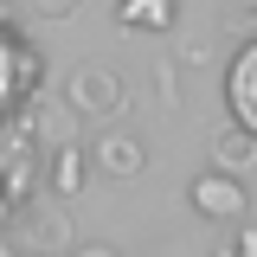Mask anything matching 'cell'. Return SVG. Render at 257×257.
Instances as JSON below:
<instances>
[{
	"mask_svg": "<svg viewBox=\"0 0 257 257\" xmlns=\"http://www.w3.org/2000/svg\"><path fill=\"white\" fill-rule=\"evenodd\" d=\"M187 199H193V212H199V219H212V225H238L244 212H251L244 180H238V174H225V167H206V174L187 187Z\"/></svg>",
	"mask_w": 257,
	"mask_h": 257,
	"instance_id": "7a4b0ae2",
	"label": "cell"
},
{
	"mask_svg": "<svg viewBox=\"0 0 257 257\" xmlns=\"http://www.w3.org/2000/svg\"><path fill=\"white\" fill-rule=\"evenodd\" d=\"M32 13H45V20H64V13H77V0H32Z\"/></svg>",
	"mask_w": 257,
	"mask_h": 257,
	"instance_id": "30bf717a",
	"label": "cell"
},
{
	"mask_svg": "<svg viewBox=\"0 0 257 257\" xmlns=\"http://www.w3.org/2000/svg\"><path fill=\"white\" fill-rule=\"evenodd\" d=\"M116 20H122L128 32H167L174 20H180V0H122Z\"/></svg>",
	"mask_w": 257,
	"mask_h": 257,
	"instance_id": "52a82bcc",
	"label": "cell"
},
{
	"mask_svg": "<svg viewBox=\"0 0 257 257\" xmlns=\"http://www.w3.org/2000/svg\"><path fill=\"white\" fill-rule=\"evenodd\" d=\"M251 161H257V128L225 122L219 135H212V167H225V174H244Z\"/></svg>",
	"mask_w": 257,
	"mask_h": 257,
	"instance_id": "8992f818",
	"label": "cell"
},
{
	"mask_svg": "<svg viewBox=\"0 0 257 257\" xmlns=\"http://www.w3.org/2000/svg\"><path fill=\"white\" fill-rule=\"evenodd\" d=\"M20 257H39V251H20Z\"/></svg>",
	"mask_w": 257,
	"mask_h": 257,
	"instance_id": "5bb4252c",
	"label": "cell"
},
{
	"mask_svg": "<svg viewBox=\"0 0 257 257\" xmlns=\"http://www.w3.org/2000/svg\"><path fill=\"white\" fill-rule=\"evenodd\" d=\"M84 180H90V155H84L77 142H64L58 155H52V193L71 199V193H84Z\"/></svg>",
	"mask_w": 257,
	"mask_h": 257,
	"instance_id": "ba28073f",
	"label": "cell"
},
{
	"mask_svg": "<svg viewBox=\"0 0 257 257\" xmlns=\"http://www.w3.org/2000/svg\"><path fill=\"white\" fill-rule=\"evenodd\" d=\"M219 257H257V231H251L244 219H238V231H231V244H225Z\"/></svg>",
	"mask_w": 257,
	"mask_h": 257,
	"instance_id": "9c48e42d",
	"label": "cell"
},
{
	"mask_svg": "<svg viewBox=\"0 0 257 257\" xmlns=\"http://www.w3.org/2000/svg\"><path fill=\"white\" fill-rule=\"evenodd\" d=\"M90 167L103 174V180H135L142 167H148V148H142V135H128V128H103L90 148Z\"/></svg>",
	"mask_w": 257,
	"mask_h": 257,
	"instance_id": "3957f363",
	"label": "cell"
},
{
	"mask_svg": "<svg viewBox=\"0 0 257 257\" xmlns=\"http://www.w3.org/2000/svg\"><path fill=\"white\" fill-rule=\"evenodd\" d=\"M64 103H71V116H84V122H109V116H122V77L116 71H103V64H77L71 77H64Z\"/></svg>",
	"mask_w": 257,
	"mask_h": 257,
	"instance_id": "6da1fadb",
	"label": "cell"
},
{
	"mask_svg": "<svg viewBox=\"0 0 257 257\" xmlns=\"http://www.w3.org/2000/svg\"><path fill=\"white\" fill-rule=\"evenodd\" d=\"M0 257H20V244H7V238H0Z\"/></svg>",
	"mask_w": 257,
	"mask_h": 257,
	"instance_id": "7c38bea8",
	"label": "cell"
},
{
	"mask_svg": "<svg viewBox=\"0 0 257 257\" xmlns=\"http://www.w3.org/2000/svg\"><path fill=\"white\" fill-rule=\"evenodd\" d=\"M7 206H13V199H7V193H0V219H7Z\"/></svg>",
	"mask_w": 257,
	"mask_h": 257,
	"instance_id": "4fadbf2b",
	"label": "cell"
},
{
	"mask_svg": "<svg viewBox=\"0 0 257 257\" xmlns=\"http://www.w3.org/2000/svg\"><path fill=\"white\" fill-rule=\"evenodd\" d=\"M64 257H122V251H116V244H71Z\"/></svg>",
	"mask_w": 257,
	"mask_h": 257,
	"instance_id": "8fae6325",
	"label": "cell"
},
{
	"mask_svg": "<svg viewBox=\"0 0 257 257\" xmlns=\"http://www.w3.org/2000/svg\"><path fill=\"white\" fill-rule=\"evenodd\" d=\"M225 103H231V122L257 128V45H251V39L231 52V71H225Z\"/></svg>",
	"mask_w": 257,
	"mask_h": 257,
	"instance_id": "277c9868",
	"label": "cell"
},
{
	"mask_svg": "<svg viewBox=\"0 0 257 257\" xmlns=\"http://www.w3.org/2000/svg\"><path fill=\"white\" fill-rule=\"evenodd\" d=\"M71 244H77V238H71V212H64V206H32L26 212V244H20V251L64 257Z\"/></svg>",
	"mask_w": 257,
	"mask_h": 257,
	"instance_id": "5b68a950",
	"label": "cell"
}]
</instances>
